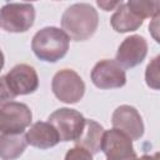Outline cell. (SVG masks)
Here are the masks:
<instances>
[{"instance_id":"obj_1","label":"cell","mask_w":160,"mask_h":160,"mask_svg":"<svg viewBox=\"0 0 160 160\" xmlns=\"http://www.w3.org/2000/svg\"><path fill=\"white\" fill-rule=\"evenodd\" d=\"M98 11L86 2H78L69 6L61 16L62 31L75 41L88 40L98 29Z\"/></svg>"},{"instance_id":"obj_2","label":"cell","mask_w":160,"mask_h":160,"mask_svg":"<svg viewBox=\"0 0 160 160\" xmlns=\"http://www.w3.org/2000/svg\"><path fill=\"white\" fill-rule=\"evenodd\" d=\"M69 36L61 29L48 26L34 35L31 49L40 60L55 62L66 55L69 50Z\"/></svg>"},{"instance_id":"obj_3","label":"cell","mask_w":160,"mask_h":160,"mask_svg":"<svg viewBox=\"0 0 160 160\" xmlns=\"http://www.w3.org/2000/svg\"><path fill=\"white\" fill-rule=\"evenodd\" d=\"M35 20V9L28 2H8L0 9V28L8 32H24Z\"/></svg>"},{"instance_id":"obj_4","label":"cell","mask_w":160,"mask_h":160,"mask_svg":"<svg viewBox=\"0 0 160 160\" xmlns=\"http://www.w3.org/2000/svg\"><path fill=\"white\" fill-rule=\"evenodd\" d=\"M54 95L62 102L74 104L82 99L85 94V84L80 75L70 69L58 71L51 81Z\"/></svg>"},{"instance_id":"obj_5","label":"cell","mask_w":160,"mask_h":160,"mask_svg":"<svg viewBox=\"0 0 160 160\" xmlns=\"http://www.w3.org/2000/svg\"><path fill=\"white\" fill-rule=\"evenodd\" d=\"M48 120L56 130L60 141H75L80 136L85 124V118L79 111L69 108L58 109Z\"/></svg>"},{"instance_id":"obj_6","label":"cell","mask_w":160,"mask_h":160,"mask_svg":"<svg viewBox=\"0 0 160 160\" xmlns=\"http://www.w3.org/2000/svg\"><path fill=\"white\" fill-rule=\"evenodd\" d=\"M31 110L22 102L10 101L0 106V136L5 134H19L30 125Z\"/></svg>"},{"instance_id":"obj_7","label":"cell","mask_w":160,"mask_h":160,"mask_svg":"<svg viewBox=\"0 0 160 160\" xmlns=\"http://www.w3.org/2000/svg\"><path fill=\"white\" fill-rule=\"evenodd\" d=\"M91 81L99 89H116L126 84V74L115 60L105 59L92 68Z\"/></svg>"},{"instance_id":"obj_8","label":"cell","mask_w":160,"mask_h":160,"mask_svg":"<svg viewBox=\"0 0 160 160\" xmlns=\"http://www.w3.org/2000/svg\"><path fill=\"white\" fill-rule=\"evenodd\" d=\"M112 129H116L131 140H139L144 134V122L139 111L130 105L116 108L111 118Z\"/></svg>"},{"instance_id":"obj_9","label":"cell","mask_w":160,"mask_h":160,"mask_svg":"<svg viewBox=\"0 0 160 160\" xmlns=\"http://www.w3.org/2000/svg\"><path fill=\"white\" fill-rule=\"evenodd\" d=\"M148 54V42L140 35L126 38L119 46L115 61L122 69H130L141 64Z\"/></svg>"},{"instance_id":"obj_10","label":"cell","mask_w":160,"mask_h":160,"mask_svg":"<svg viewBox=\"0 0 160 160\" xmlns=\"http://www.w3.org/2000/svg\"><path fill=\"white\" fill-rule=\"evenodd\" d=\"M5 79L9 88L16 96L31 94L39 86V78L36 70L28 64L15 65L5 75Z\"/></svg>"},{"instance_id":"obj_11","label":"cell","mask_w":160,"mask_h":160,"mask_svg":"<svg viewBox=\"0 0 160 160\" xmlns=\"http://www.w3.org/2000/svg\"><path fill=\"white\" fill-rule=\"evenodd\" d=\"M131 141L132 140L124 132L116 129H111L104 131L100 150L105 154L106 159L131 156L135 154Z\"/></svg>"},{"instance_id":"obj_12","label":"cell","mask_w":160,"mask_h":160,"mask_svg":"<svg viewBox=\"0 0 160 160\" xmlns=\"http://www.w3.org/2000/svg\"><path fill=\"white\" fill-rule=\"evenodd\" d=\"M25 138L28 144L39 149L52 148L60 141L54 126L44 121H38L34 125H31V128L25 134Z\"/></svg>"},{"instance_id":"obj_13","label":"cell","mask_w":160,"mask_h":160,"mask_svg":"<svg viewBox=\"0 0 160 160\" xmlns=\"http://www.w3.org/2000/svg\"><path fill=\"white\" fill-rule=\"evenodd\" d=\"M102 135H104V129L99 122H96L95 120L85 119L82 131L80 136L75 140V144L78 148H81L86 150L89 154L95 155L100 151Z\"/></svg>"},{"instance_id":"obj_14","label":"cell","mask_w":160,"mask_h":160,"mask_svg":"<svg viewBox=\"0 0 160 160\" xmlns=\"http://www.w3.org/2000/svg\"><path fill=\"white\" fill-rule=\"evenodd\" d=\"M142 21L144 20L135 11H132L128 2H121L110 19L112 29L118 32L135 31L142 25Z\"/></svg>"},{"instance_id":"obj_15","label":"cell","mask_w":160,"mask_h":160,"mask_svg":"<svg viewBox=\"0 0 160 160\" xmlns=\"http://www.w3.org/2000/svg\"><path fill=\"white\" fill-rule=\"evenodd\" d=\"M28 146L26 138L22 132L5 134L0 136V158L2 160H14L20 158Z\"/></svg>"},{"instance_id":"obj_16","label":"cell","mask_w":160,"mask_h":160,"mask_svg":"<svg viewBox=\"0 0 160 160\" xmlns=\"http://www.w3.org/2000/svg\"><path fill=\"white\" fill-rule=\"evenodd\" d=\"M128 5L142 20L145 18H154L155 15H158L159 14V8H160V2L158 0H152V1L131 0V1H128Z\"/></svg>"},{"instance_id":"obj_17","label":"cell","mask_w":160,"mask_h":160,"mask_svg":"<svg viewBox=\"0 0 160 160\" xmlns=\"http://www.w3.org/2000/svg\"><path fill=\"white\" fill-rule=\"evenodd\" d=\"M145 79H146V84L158 90L159 89V56L154 58L152 61L148 65L146 68V72H145Z\"/></svg>"},{"instance_id":"obj_18","label":"cell","mask_w":160,"mask_h":160,"mask_svg":"<svg viewBox=\"0 0 160 160\" xmlns=\"http://www.w3.org/2000/svg\"><path fill=\"white\" fill-rule=\"evenodd\" d=\"M15 98H16V95L9 88L5 76H0V105H4V104L10 102Z\"/></svg>"},{"instance_id":"obj_19","label":"cell","mask_w":160,"mask_h":160,"mask_svg":"<svg viewBox=\"0 0 160 160\" xmlns=\"http://www.w3.org/2000/svg\"><path fill=\"white\" fill-rule=\"evenodd\" d=\"M65 160H92V155L89 154L86 150L75 146L66 152Z\"/></svg>"},{"instance_id":"obj_20","label":"cell","mask_w":160,"mask_h":160,"mask_svg":"<svg viewBox=\"0 0 160 160\" xmlns=\"http://www.w3.org/2000/svg\"><path fill=\"white\" fill-rule=\"evenodd\" d=\"M121 4V1H114V2H109V1H98V5L100 8H102L105 11H110L112 10L115 6H119Z\"/></svg>"},{"instance_id":"obj_21","label":"cell","mask_w":160,"mask_h":160,"mask_svg":"<svg viewBox=\"0 0 160 160\" xmlns=\"http://www.w3.org/2000/svg\"><path fill=\"white\" fill-rule=\"evenodd\" d=\"M159 159V154L158 152H155L154 155H142L140 159H138V160H158Z\"/></svg>"},{"instance_id":"obj_22","label":"cell","mask_w":160,"mask_h":160,"mask_svg":"<svg viewBox=\"0 0 160 160\" xmlns=\"http://www.w3.org/2000/svg\"><path fill=\"white\" fill-rule=\"evenodd\" d=\"M106 160H138L136 155H131V156H126V158H109Z\"/></svg>"},{"instance_id":"obj_23","label":"cell","mask_w":160,"mask_h":160,"mask_svg":"<svg viewBox=\"0 0 160 160\" xmlns=\"http://www.w3.org/2000/svg\"><path fill=\"white\" fill-rule=\"evenodd\" d=\"M4 62H5V60H4V54H2V51L0 50V71H1L2 66H4Z\"/></svg>"}]
</instances>
